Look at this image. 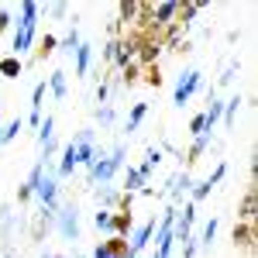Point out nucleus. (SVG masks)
<instances>
[{
	"mask_svg": "<svg viewBox=\"0 0 258 258\" xmlns=\"http://www.w3.org/2000/svg\"><path fill=\"white\" fill-rule=\"evenodd\" d=\"M117 11H120V18L127 21V18H135V14H138V4H120Z\"/></svg>",
	"mask_w": 258,
	"mask_h": 258,
	"instance_id": "33",
	"label": "nucleus"
},
{
	"mask_svg": "<svg viewBox=\"0 0 258 258\" xmlns=\"http://www.w3.org/2000/svg\"><path fill=\"white\" fill-rule=\"evenodd\" d=\"M197 248H200V241H197V238H186V248H182V258H193V255H197Z\"/></svg>",
	"mask_w": 258,
	"mask_h": 258,
	"instance_id": "32",
	"label": "nucleus"
},
{
	"mask_svg": "<svg viewBox=\"0 0 258 258\" xmlns=\"http://www.w3.org/2000/svg\"><path fill=\"white\" fill-rule=\"evenodd\" d=\"M41 176H45V162H38V165L31 169V176H28V182L21 186V200H28L31 193H35V186H38V179H41Z\"/></svg>",
	"mask_w": 258,
	"mask_h": 258,
	"instance_id": "14",
	"label": "nucleus"
},
{
	"mask_svg": "<svg viewBox=\"0 0 258 258\" xmlns=\"http://www.w3.org/2000/svg\"><path fill=\"white\" fill-rule=\"evenodd\" d=\"M90 258H117V255H114V251H110V248H107V244L100 241L97 248H93V255H90Z\"/></svg>",
	"mask_w": 258,
	"mask_h": 258,
	"instance_id": "31",
	"label": "nucleus"
},
{
	"mask_svg": "<svg viewBox=\"0 0 258 258\" xmlns=\"http://www.w3.org/2000/svg\"><path fill=\"white\" fill-rule=\"evenodd\" d=\"M90 62H93V45L83 41L80 48H76V76H86L90 73Z\"/></svg>",
	"mask_w": 258,
	"mask_h": 258,
	"instance_id": "11",
	"label": "nucleus"
},
{
	"mask_svg": "<svg viewBox=\"0 0 258 258\" xmlns=\"http://www.w3.org/2000/svg\"><path fill=\"white\" fill-rule=\"evenodd\" d=\"M73 145H76V165H86V169H93V165H97L93 131H90V127H86V131H80V135L73 138Z\"/></svg>",
	"mask_w": 258,
	"mask_h": 258,
	"instance_id": "3",
	"label": "nucleus"
},
{
	"mask_svg": "<svg viewBox=\"0 0 258 258\" xmlns=\"http://www.w3.org/2000/svg\"><path fill=\"white\" fill-rule=\"evenodd\" d=\"M214 238H217V220H214V217H210V220H207V224H203V234H200V244H203V248H210V244H214Z\"/></svg>",
	"mask_w": 258,
	"mask_h": 258,
	"instance_id": "22",
	"label": "nucleus"
},
{
	"mask_svg": "<svg viewBox=\"0 0 258 258\" xmlns=\"http://www.w3.org/2000/svg\"><path fill=\"white\" fill-rule=\"evenodd\" d=\"M35 193H38L41 207L55 214V207H59V182H55V176H52V172H45V176L38 179V186H35Z\"/></svg>",
	"mask_w": 258,
	"mask_h": 258,
	"instance_id": "5",
	"label": "nucleus"
},
{
	"mask_svg": "<svg viewBox=\"0 0 258 258\" xmlns=\"http://www.w3.org/2000/svg\"><path fill=\"white\" fill-rule=\"evenodd\" d=\"M120 165H124V145H114V152H110V155L97 152V165L90 169V182H100V186H107L110 179L117 176Z\"/></svg>",
	"mask_w": 258,
	"mask_h": 258,
	"instance_id": "1",
	"label": "nucleus"
},
{
	"mask_svg": "<svg viewBox=\"0 0 258 258\" xmlns=\"http://www.w3.org/2000/svg\"><path fill=\"white\" fill-rule=\"evenodd\" d=\"M145 114H148V103H135V107H131V114H127L124 131H127V135H131V131H138V124L145 120Z\"/></svg>",
	"mask_w": 258,
	"mask_h": 258,
	"instance_id": "13",
	"label": "nucleus"
},
{
	"mask_svg": "<svg viewBox=\"0 0 258 258\" xmlns=\"http://www.w3.org/2000/svg\"><path fill=\"white\" fill-rule=\"evenodd\" d=\"M234 241H241V244H251V227H234Z\"/></svg>",
	"mask_w": 258,
	"mask_h": 258,
	"instance_id": "30",
	"label": "nucleus"
},
{
	"mask_svg": "<svg viewBox=\"0 0 258 258\" xmlns=\"http://www.w3.org/2000/svg\"><path fill=\"white\" fill-rule=\"evenodd\" d=\"M52 127H55V117H52V114H45V120L38 124V145H41V148L55 138V131H52Z\"/></svg>",
	"mask_w": 258,
	"mask_h": 258,
	"instance_id": "18",
	"label": "nucleus"
},
{
	"mask_svg": "<svg viewBox=\"0 0 258 258\" xmlns=\"http://www.w3.org/2000/svg\"><path fill=\"white\" fill-rule=\"evenodd\" d=\"M155 227H159V224H155V217H152V220H145L138 231H135V238H131V251H135V255H141V251L148 248V241H152V234H155Z\"/></svg>",
	"mask_w": 258,
	"mask_h": 258,
	"instance_id": "8",
	"label": "nucleus"
},
{
	"mask_svg": "<svg viewBox=\"0 0 258 258\" xmlns=\"http://www.w3.org/2000/svg\"><path fill=\"white\" fill-rule=\"evenodd\" d=\"M207 145H210V131H207V135H197V138H193V145H189V162H197L200 155L207 152Z\"/></svg>",
	"mask_w": 258,
	"mask_h": 258,
	"instance_id": "21",
	"label": "nucleus"
},
{
	"mask_svg": "<svg viewBox=\"0 0 258 258\" xmlns=\"http://www.w3.org/2000/svg\"><path fill=\"white\" fill-rule=\"evenodd\" d=\"M176 11H179L176 0H165V4H159V7H155V24H169V21L176 18Z\"/></svg>",
	"mask_w": 258,
	"mask_h": 258,
	"instance_id": "15",
	"label": "nucleus"
},
{
	"mask_svg": "<svg viewBox=\"0 0 258 258\" xmlns=\"http://www.w3.org/2000/svg\"><path fill=\"white\" fill-rule=\"evenodd\" d=\"M189 131H193V135H207V124H203V114H197V117L189 120Z\"/></svg>",
	"mask_w": 258,
	"mask_h": 258,
	"instance_id": "29",
	"label": "nucleus"
},
{
	"mask_svg": "<svg viewBox=\"0 0 258 258\" xmlns=\"http://www.w3.org/2000/svg\"><path fill=\"white\" fill-rule=\"evenodd\" d=\"M182 193H193V179H189V172H176V176L169 179V197H172V203H179Z\"/></svg>",
	"mask_w": 258,
	"mask_h": 258,
	"instance_id": "9",
	"label": "nucleus"
},
{
	"mask_svg": "<svg viewBox=\"0 0 258 258\" xmlns=\"http://www.w3.org/2000/svg\"><path fill=\"white\" fill-rule=\"evenodd\" d=\"M21 127H24V120H21V117H14L11 124H7V127H4V131H0V145L14 141V138H18V131H21Z\"/></svg>",
	"mask_w": 258,
	"mask_h": 258,
	"instance_id": "25",
	"label": "nucleus"
},
{
	"mask_svg": "<svg viewBox=\"0 0 258 258\" xmlns=\"http://www.w3.org/2000/svg\"><path fill=\"white\" fill-rule=\"evenodd\" d=\"M224 172H227V165L220 162V165H217V169H214V172H210L207 179H203V182H197V186H193V203H200V200L210 197V193H214V186H217L220 179H224Z\"/></svg>",
	"mask_w": 258,
	"mask_h": 258,
	"instance_id": "7",
	"label": "nucleus"
},
{
	"mask_svg": "<svg viewBox=\"0 0 258 258\" xmlns=\"http://www.w3.org/2000/svg\"><path fill=\"white\" fill-rule=\"evenodd\" d=\"M238 107H241V97H231L227 103H224V117H227V124H234V117H238Z\"/></svg>",
	"mask_w": 258,
	"mask_h": 258,
	"instance_id": "26",
	"label": "nucleus"
},
{
	"mask_svg": "<svg viewBox=\"0 0 258 258\" xmlns=\"http://www.w3.org/2000/svg\"><path fill=\"white\" fill-rule=\"evenodd\" d=\"M41 258H59V255H52V251H45V255H41Z\"/></svg>",
	"mask_w": 258,
	"mask_h": 258,
	"instance_id": "40",
	"label": "nucleus"
},
{
	"mask_svg": "<svg viewBox=\"0 0 258 258\" xmlns=\"http://www.w3.org/2000/svg\"><path fill=\"white\" fill-rule=\"evenodd\" d=\"M193 220H197V203H186V207H182V217H176V224H172V241H186L189 238Z\"/></svg>",
	"mask_w": 258,
	"mask_h": 258,
	"instance_id": "6",
	"label": "nucleus"
},
{
	"mask_svg": "<svg viewBox=\"0 0 258 258\" xmlns=\"http://www.w3.org/2000/svg\"><path fill=\"white\" fill-rule=\"evenodd\" d=\"M97 120H100V124H110V120H114V110H110L107 103H103V107H97Z\"/></svg>",
	"mask_w": 258,
	"mask_h": 258,
	"instance_id": "28",
	"label": "nucleus"
},
{
	"mask_svg": "<svg viewBox=\"0 0 258 258\" xmlns=\"http://www.w3.org/2000/svg\"><path fill=\"white\" fill-rule=\"evenodd\" d=\"M41 100H45V80L38 83V86H35V93H31V124H35V127H38L41 124Z\"/></svg>",
	"mask_w": 258,
	"mask_h": 258,
	"instance_id": "12",
	"label": "nucleus"
},
{
	"mask_svg": "<svg viewBox=\"0 0 258 258\" xmlns=\"http://www.w3.org/2000/svg\"><path fill=\"white\" fill-rule=\"evenodd\" d=\"M7 24H11V14H7V11H4V14H0V31H4V28H7Z\"/></svg>",
	"mask_w": 258,
	"mask_h": 258,
	"instance_id": "39",
	"label": "nucleus"
},
{
	"mask_svg": "<svg viewBox=\"0 0 258 258\" xmlns=\"http://www.w3.org/2000/svg\"><path fill=\"white\" fill-rule=\"evenodd\" d=\"M145 162H148V165L155 169V165L162 162V152H159V148H148V159H145Z\"/></svg>",
	"mask_w": 258,
	"mask_h": 258,
	"instance_id": "34",
	"label": "nucleus"
},
{
	"mask_svg": "<svg viewBox=\"0 0 258 258\" xmlns=\"http://www.w3.org/2000/svg\"><path fill=\"white\" fill-rule=\"evenodd\" d=\"M241 217H244V220H251V217H255V193H248V197H244V207H241Z\"/></svg>",
	"mask_w": 258,
	"mask_h": 258,
	"instance_id": "27",
	"label": "nucleus"
},
{
	"mask_svg": "<svg viewBox=\"0 0 258 258\" xmlns=\"http://www.w3.org/2000/svg\"><path fill=\"white\" fill-rule=\"evenodd\" d=\"M93 224H97L103 234L114 238V214H110V210H97V214H93Z\"/></svg>",
	"mask_w": 258,
	"mask_h": 258,
	"instance_id": "20",
	"label": "nucleus"
},
{
	"mask_svg": "<svg viewBox=\"0 0 258 258\" xmlns=\"http://www.w3.org/2000/svg\"><path fill=\"white\" fill-rule=\"evenodd\" d=\"M145 182H148V179L141 176L138 169H127V176H124V186H127V197H131V193H145Z\"/></svg>",
	"mask_w": 258,
	"mask_h": 258,
	"instance_id": "17",
	"label": "nucleus"
},
{
	"mask_svg": "<svg viewBox=\"0 0 258 258\" xmlns=\"http://www.w3.org/2000/svg\"><path fill=\"white\" fill-rule=\"evenodd\" d=\"M197 11H200V4H186V7H182V14H186V18H193Z\"/></svg>",
	"mask_w": 258,
	"mask_h": 258,
	"instance_id": "38",
	"label": "nucleus"
},
{
	"mask_svg": "<svg viewBox=\"0 0 258 258\" xmlns=\"http://www.w3.org/2000/svg\"><path fill=\"white\" fill-rule=\"evenodd\" d=\"M141 55H145V59H155V55H159V45H145V52H141Z\"/></svg>",
	"mask_w": 258,
	"mask_h": 258,
	"instance_id": "37",
	"label": "nucleus"
},
{
	"mask_svg": "<svg viewBox=\"0 0 258 258\" xmlns=\"http://www.w3.org/2000/svg\"><path fill=\"white\" fill-rule=\"evenodd\" d=\"M80 45H83V38H80V31L73 28V31L62 38V52H66V55H76V48H80Z\"/></svg>",
	"mask_w": 258,
	"mask_h": 258,
	"instance_id": "23",
	"label": "nucleus"
},
{
	"mask_svg": "<svg viewBox=\"0 0 258 258\" xmlns=\"http://www.w3.org/2000/svg\"><path fill=\"white\" fill-rule=\"evenodd\" d=\"M73 169H76V145L69 141V145L62 148V162H59V169H55V176L66 179V176H73Z\"/></svg>",
	"mask_w": 258,
	"mask_h": 258,
	"instance_id": "10",
	"label": "nucleus"
},
{
	"mask_svg": "<svg viewBox=\"0 0 258 258\" xmlns=\"http://www.w3.org/2000/svg\"><path fill=\"white\" fill-rule=\"evenodd\" d=\"M0 73H4V76H11V80H18V76H21V62H18V55H11V59H0Z\"/></svg>",
	"mask_w": 258,
	"mask_h": 258,
	"instance_id": "24",
	"label": "nucleus"
},
{
	"mask_svg": "<svg viewBox=\"0 0 258 258\" xmlns=\"http://www.w3.org/2000/svg\"><path fill=\"white\" fill-rule=\"evenodd\" d=\"M103 203L114 207V203H117V189H103Z\"/></svg>",
	"mask_w": 258,
	"mask_h": 258,
	"instance_id": "36",
	"label": "nucleus"
},
{
	"mask_svg": "<svg viewBox=\"0 0 258 258\" xmlns=\"http://www.w3.org/2000/svg\"><path fill=\"white\" fill-rule=\"evenodd\" d=\"M48 90H52L55 100H66V73H62V69H55V73L48 76Z\"/></svg>",
	"mask_w": 258,
	"mask_h": 258,
	"instance_id": "16",
	"label": "nucleus"
},
{
	"mask_svg": "<svg viewBox=\"0 0 258 258\" xmlns=\"http://www.w3.org/2000/svg\"><path fill=\"white\" fill-rule=\"evenodd\" d=\"M55 45H59V41H55V35H45V38H41V48H45V55H48Z\"/></svg>",
	"mask_w": 258,
	"mask_h": 258,
	"instance_id": "35",
	"label": "nucleus"
},
{
	"mask_svg": "<svg viewBox=\"0 0 258 258\" xmlns=\"http://www.w3.org/2000/svg\"><path fill=\"white\" fill-rule=\"evenodd\" d=\"M200 86H203V73H200V69H186V73L179 76V83H176L172 103H176V107H186V103L193 100V93H197Z\"/></svg>",
	"mask_w": 258,
	"mask_h": 258,
	"instance_id": "2",
	"label": "nucleus"
},
{
	"mask_svg": "<svg viewBox=\"0 0 258 258\" xmlns=\"http://www.w3.org/2000/svg\"><path fill=\"white\" fill-rule=\"evenodd\" d=\"M224 117V103L220 100H210V110L203 114V124H207V131H214V124Z\"/></svg>",
	"mask_w": 258,
	"mask_h": 258,
	"instance_id": "19",
	"label": "nucleus"
},
{
	"mask_svg": "<svg viewBox=\"0 0 258 258\" xmlns=\"http://www.w3.org/2000/svg\"><path fill=\"white\" fill-rule=\"evenodd\" d=\"M55 227L66 241H80V210L76 207H66L55 214Z\"/></svg>",
	"mask_w": 258,
	"mask_h": 258,
	"instance_id": "4",
	"label": "nucleus"
}]
</instances>
